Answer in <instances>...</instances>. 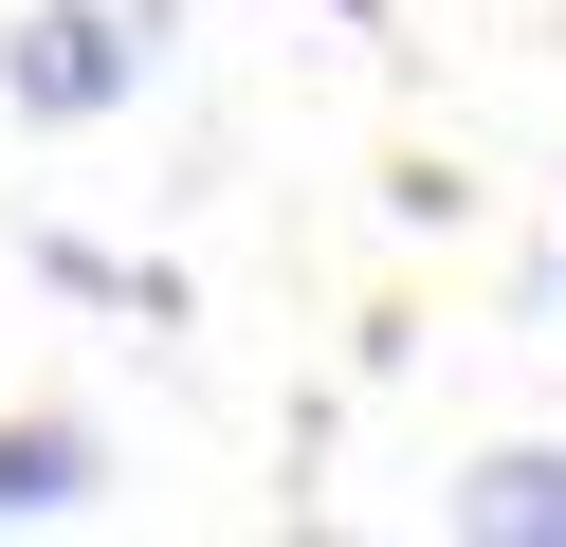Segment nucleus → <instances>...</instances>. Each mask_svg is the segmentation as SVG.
I'll return each instance as SVG.
<instances>
[{
  "instance_id": "f257e3e1",
  "label": "nucleus",
  "mask_w": 566,
  "mask_h": 547,
  "mask_svg": "<svg viewBox=\"0 0 566 547\" xmlns=\"http://www.w3.org/2000/svg\"><path fill=\"white\" fill-rule=\"evenodd\" d=\"M147 55H165L147 0H38V19H0V109L19 128H111L147 92Z\"/></svg>"
},
{
  "instance_id": "f03ea898",
  "label": "nucleus",
  "mask_w": 566,
  "mask_h": 547,
  "mask_svg": "<svg viewBox=\"0 0 566 547\" xmlns=\"http://www.w3.org/2000/svg\"><path fill=\"white\" fill-rule=\"evenodd\" d=\"M457 529H475V547H566V438L475 456V474H457Z\"/></svg>"
},
{
  "instance_id": "7ed1b4c3",
  "label": "nucleus",
  "mask_w": 566,
  "mask_h": 547,
  "mask_svg": "<svg viewBox=\"0 0 566 547\" xmlns=\"http://www.w3.org/2000/svg\"><path fill=\"white\" fill-rule=\"evenodd\" d=\"M111 493V456H92V420H0V529H55V511Z\"/></svg>"
},
{
  "instance_id": "20e7f679",
  "label": "nucleus",
  "mask_w": 566,
  "mask_h": 547,
  "mask_svg": "<svg viewBox=\"0 0 566 547\" xmlns=\"http://www.w3.org/2000/svg\"><path fill=\"white\" fill-rule=\"evenodd\" d=\"M38 274H55V292H92V311H147V328H184V292H165V274H128V255H92V238H38Z\"/></svg>"
}]
</instances>
